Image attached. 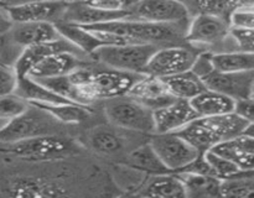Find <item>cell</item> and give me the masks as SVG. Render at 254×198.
<instances>
[{
    "label": "cell",
    "instance_id": "obj_12",
    "mask_svg": "<svg viewBox=\"0 0 254 198\" xmlns=\"http://www.w3.org/2000/svg\"><path fill=\"white\" fill-rule=\"evenodd\" d=\"M69 2L64 1H32L5 4L14 24L29 22H56L61 21Z\"/></svg>",
    "mask_w": 254,
    "mask_h": 198
},
{
    "label": "cell",
    "instance_id": "obj_3",
    "mask_svg": "<svg viewBox=\"0 0 254 198\" xmlns=\"http://www.w3.org/2000/svg\"><path fill=\"white\" fill-rule=\"evenodd\" d=\"M189 25H164L124 19L107 24L87 26L88 30H99L117 35L129 45H173L180 39L181 32L188 31ZM84 27V26H83Z\"/></svg>",
    "mask_w": 254,
    "mask_h": 198
},
{
    "label": "cell",
    "instance_id": "obj_27",
    "mask_svg": "<svg viewBox=\"0 0 254 198\" xmlns=\"http://www.w3.org/2000/svg\"><path fill=\"white\" fill-rule=\"evenodd\" d=\"M7 198H64L50 186L31 177H17L6 187Z\"/></svg>",
    "mask_w": 254,
    "mask_h": 198
},
{
    "label": "cell",
    "instance_id": "obj_17",
    "mask_svg": "<svg viewBox=\"0 0 254 198\" xmlns=\"http://www.w3.org/2000/svg\"><path fill=\"white\" fill-rule=\"evenodd\" d=\"M129 17H130L129 9L124 11H106V10L93 7L88 4V1H81L69 2L61 21L87 27L129 19Z\"/></svg>",
    "mask_w": 254,
    "mask_h": 198
},
{
    "label": "cell",
    "instance_id": "obj_8",
    "mask_svg": "<svg viewBox=\"0 0 254 198\" xmlns=\"http://www.w3.org/2000/svg\"><path fill=\"white\" fill-rule=\"evenodd\" d=\"M150 145L171 173H180L195 162L201 153L178 134H153Z\"/></svg>",
    "mask_w": 254,
    "mask_h": 198
},
{
    "label": "cell",
    "instance_id": "obj_21",
    "mask_svg": "<svg viewBox=\"0 0 254 198\" xmlns=\"http://www.w3.org/2000/svg\"><path fill=\"white\" fill-rule=\"evenodd\" d=\"M143 198H186V186L179 173L151 176L139 191Z\"/></svg>",
    "mask_w": 254,
    "mask_h": 198
},
{
    "label": "cell",
    "instance_id": "obj_9",
    "mask_svg": "<svg viewBox=\"0 0 254 198\" xmlns=\"http://www.w3.org/2000/svg\"><path fill=\"white\" fill-rule=\"evenodd\" d=\"M129 19L164 25H189L191 17L184 1L144 0L131 1Z\"/></svg>",
    "mask_w": 254,
    "mask_h": 198
},
{
    "label": "cell",
    "instance_id": "obj_14",
    "mask_svg": "<svg viewBox=\"0 0 254 198\" xmlns=\"http://www.w3.org/2000/svg\"><path fill=\"white\" fill-rule=\"evenodd\" d=\"M200 116L191 105L190 100L176 99L173 104L154 111V134L179 133Z\"/></svg>",
    "mask_w": 254,
    "mask_h": 198
},
{
    "label": "cell",
    "instance_id": "obj_43",
    "mask_svg": "<svg viewBox=\"0 0 254 198\" xmlns=\"http://www.w3.org/2000/svg\"><path fill=\"white\" fill-rule=\"evenodd\" d=\"M251 98L254 99V87H253V91H252V96H251Z\"/></svg>",
    "mask_w": 254,
    "mask_h": 198
},
{
    "label": "cell",
    "instance_id": "obj_39",
    "mask_svg": "<svg viewBox=\"0 0 254 198\" xmlns=\"http://www.w3.org/2000/svg\"><path fill=\"white\" fill-rule=\"evenodd\" d=\"M236 114L245 119L248 124H254V99H243L236 103Z\"/></svg>",
    "mask_w": 254,
    "mask_h": 198
},
{
    "label": "cell",
    "instance_id": "obj_34",
    "mask_svg": "<svg viewBox=\"0 0 254 198\" xmlns=\"http://www.w3.org/2000/svg\"><path fill=\"white\" fill-rule=\"evenodd\" d=\"M205 158L207 161L208 166H210L211 171H212V175L215 177L220 178L221 181L230 180V178L236 177L240 173H242V171L232 161L227 160V158L222 157V156L217 155V153L212 152V151L206 152Z\"/></svg>",
    "mask_w": 254,
    "mask_h": 198
},
{
    "label": "cell",
    "instance_id": "obj_6",
    "mask_svg": "<svg viewBox=\"0 0 254 198\" xmlns=\"http://www.w3.org/2000/svg\"><path fill=\"white\" fill-rule=\"evenodd\" d=\"M107 118L118 128L144 134L155 133L154 113L129 96L107 100Z\"/></svg>",
    "mask_w": 254,
    "mask_h": 198
},
{
    "label": "cell",
    "instance_id": "obj_20",
    "mask_svg": "<svg viewBox=\"0 0 254 198\" xmlns=\"http://www.w3.org/2000/svg\"><path fill=\"white\" fill-rule=\"evenodd\" d=\"M211 151L232 161L242 172L254 171V139L245 134L220 144Z\"/></svg>",
    "mask_w": 254,
    "mask_h": 198
},
{
    "label": "cell",
    "instance_id": "obj_7",
    "mask_svg": "<svg viewBox=\"0 0 254 198\" xmlns=\"http://www.w3.org/2000/svg\"><path fill=\"white\" fill-rule=\"evenodd\" d=\"M54 118L37 106L30 104L29 109L9 121L0 131V145L19 143L45 135H54Z\"/></svg>",
    "mask_w": 254,
    "mask_h": 198
},
{
    "label": "cell",
    "instance_id": "obj_35",
    "mask_svg": "<svg viewBox=\"0 0 254 198\" xmlns=\"http://www.w3.org/2000/svg\"><path fill=\"white\" fill-rule=\"evenodd\" d=\"M30 103L17 94L0 97V120L6 123L17 118L29 109Z\"/></svg>",
    "mask_w": 254,
    "mask_h": 198
},
{
    "label": "cell",
    "instance_id": "obj_2",
    "mask_svg": "<svg viewBox=\"0 0 254 198\" xmlns=\"http://www.w3.org/2000/svg\"><path fill=\"white\" fill-rule=\"evenodd\" d=\"M247 126L248 123L245 119L238 114L231 113L220 116L197 118L175 134L189 141L201 155H205L220 144L242 135Z\"/></svg>",
    "mask_w": 254,
    "mask_h": 198
},
{
    "label": "cell",
    "instance_id": "obj_29",
    "mask_svg": "<svg viewBox=\"0 0 254 198\" xmlns=\"http://www.w3.org/2000/svg\"><path fill=\"white\" fill-rule=\"evenodd\" d=\"M213 69L222 73L254 71V54L242 51H222L211 53Z\"/></svg>",
    "mask_w": 254,
    "mask_h": 198
},
{
    "label": "cell",
    "instance_id": "obj_42",
    "mask_svg": "<svg viewBox=\"0 0 254 198\" xmlns=\"http://www.w3.org/2000/svg\"><path fill=\"white\" fill-rule=\"evenodd\" d=\"M245 135L250 136V138H253L254 139V124H248L247 129L245 130Z\"/></svg>",
    "mask_w": 254,
    "mask_h": 198
},
{
    "label": "cell",
    "instance_id": "obj_4",
    "mask_svg": "<svg viewBox=\"0 0 254 198\" xmlns=\"http://www.w3.org/2000/svg\"><path fill=\"white\" fill-rule=\"evenodd\" d=\"M158 50L159 47L151 45L103 46L92 54V58L97 59L108 68L129 73L145 74L149 62Z\"/></svg>",
    "mask_w": 254,
    "mask_h": 198
},
{
    "label": "cell",
    "instance_id": "obj_16",
    "mask_svg": "<svg viewBox=\"0 0 254 198\" xmlns=\"http://www.w3.org/2000/svg\"><path fill=\"white\" fill-rule=\"evenodd\" d=\"M61 52H72V53L87 56L83 52L79 51L78 49H76V47H74L71 42L67 41L66 39H61L59 40V41L50 42V44L26 47V49H24L20 52V54L17 56L16 61H15L14 66L12 67H14V69L16 71L19 78L20 77H26L29 76L31 69L34 68L36 64H39L40 62L44 61L47 57L52 56V54L61 53Z\"/></svg>",
    "mask_w": 254,
    "mask_h": 198
},
{
    "label": "cell",
    "instance_id": "obj_11",
    "mask_svg": "<svg viewBox=\"0 0 254 198\" xmlns=\"http://www.w3.org/2000/svg\"><path fill=\"white\" fill-rule=\"evenodd\" d=\"M230 20L213 15H196L191 17L186 31V41L192 46H216L231 36Z\"/></svg>",
    "mask_w": 254,
    "mask_h": 198
},
{
    "label": "cell",
    "instance_id": "obj_5",
    "mask_svg": "<svg viewBox=\"0 0 254 198\" xmlns=\"http://www.w3.org/2000/svg\"><path fill=\"white\" fill-rule=\"evenodd\" d=\"M5 153L21 160L49 161L66 157L76 152L72 141L57 135H45L14 144L1 145Z\"/></svg>",
    "mask_w": 254,
    "mask_h": 198
},
{
    "label": "cell",
    "instance_id": "obj_23",
    "mask_svg": "<svg viewBox=\"0 0 254 198\" xmlns=\"http://www.w3.org/2000/svg\"><path fill=\"white\" fill-rule=\"evenodd\" d=\"M179 176L186 186V198H223L220 178L193 172H181Z\"/></svg>",
    "mask_w": 254,
    "mask_h": 198
},
{
    "label": "cell",
    "instance_id": "obj_31",
    "mask_svg": "<svg viewBox=\"0 0 254 198\" xmlns=\"http://www.w3.org/2000/svg\"><path fill=\"white\" fill-rule=\"evenodd\" d=\"M190 17L196 15H213L226 20L232 19L233 14L242 5V1H222V0H205V1H184Z\"/></svg>",
    "mask_w": 254,
    "mask_h": 198
},
{
    "label": "cell",
    "instance_id": "obj_30",
    "mask_svg": "<svg viewBox=\"0 0 254 198\" xmlns=\"http://www.w3.org/2000/svg\"><path fill=\"white\" fill-rule=\"evenodd\" d=\"M49 114L55 120L64 124H79L86 121L91 115L88 106L74 103L62 104H31Z\"/></svg>",
    "mask_w": 254,
    "mask_h": 198
},
{
    "label": "cell",
    "instance_id": "obj_32",
    "mask_svg": "<svg viewBox=\"0 0 254 198\" xmlns=\"http://www.w3.org/2000/svg\"><path fill=\"white\" fill-rule=\"evenodd\" d=\"M88 144L92 150L102 155H114L124 148L123 139L106 128H97L92 130L88 135Z\"/></svg>",
    "mask_w": 254,
    "mask_h": 198
},
{
    "label": "cell",
    "instance_id": "obj_40",
    "mask_svg": "<svg viewBox=\"0 0 254 198\" xmlns=\"http://www.w3.org/2000/svg\"><path fill=\"white\" fill-rule=\"evenodd\" d=\"M12 26H14V22L5 7V4H0V37L9 34Z\"/></svg>",
    "mask_w": 254,
    "mask_h": 198
},
{
    "label": "cell",
    "instance_id": "obj_38",
    "mask_svg": "<svg viewBox=\"0 0 254 198\" xmlns=\"http://www.w3.org/2000/svg\"><path fill=\"white\" fill-rule=\"evenodd\" d=\"M232 27L254 29V1H242V5L231 19Z\"/></svg>",
    "mask_w": 254,
    "mask_h": 198
},
{
    "label": "cell",
    "instance_id": "obj_18",
    "mask_svg": "<svg viewBox=\"0 0 254 198\" xmlns=\"http://www.w3.org/2000/svg\"><path fill=\"white\" fill-rule=\"evenodd\" d=\"M86 66H88V62L84 59L83 54L61 52L52 54L36 64L29 73V77L34 79L57 78L68 76Z\"/></svg>",
    "mask_w": 254,
    "mask_h": 198
},
{
    "label": "cell",
    "instance_id": "obj_22",
    "mask_svg": "<svg viewBox=\"0 0 254 198\" xmlns=\"http://www.w3.org/2000/svg\"><path fill=\"white\" fill-rule=\"evenodd\" d=\"M190 103L197 115L200 118H205V116H220L235 113L237 101L225 94L206 89L203 93L190 100Z\"/></svg>",
    "mask_w": 254,
    "mask_h": 198
},
{
    "label": "cell",
    "instance_id": "obj_1",
    "mask_svg": "<svg viewBox=\"0 0 254 198\" xmlns=\"http://www.w3.org/2000/svg\"><path fill=\"white\" fill-rule=\"evenodd\" d=\"M144 74L129 73L108 68H93L86 66L68 74L71 86V101L88 106L96 100H111L128 96Z\"/></svg>",
    "mask_w": 254,
    "mask_h": 198
},
{
    "label": "cell",
    "instance_id": "obj_15",
    "mask_svg": "<svg viewBox=\"0 0 254 198\" xmlns=\"http://www.w3.org/2000/svg\"><path fill=\"white\" fill-rule=\"evenodd\" d=\"M128 96L150 109L153 113L176 100L175 97L171 96L169 92L164 79L148 74H144L143 78L131 88Z\"/></svg>",
    "mask_w": 254,
    "mask_h": 198
},
{
    "label": "cell",
    "instance_id": "obj_33",
    "mask_svg": "<svg viewBox=\"0 0 254 198\" xmlns=\"http://www.w3.org/2000/svg\"><path fill=\"white\" fill-rule=\"evenodd\" d=\"M223 198H254V171L222 181Z\"/></svg>",
    "mask_w": 254,
    "mask_h": 198
},
{
    "label": "cell",
    "instance_id": "obj_37",
    "mask_svg": "<svg viewBox=\"0 0 254 198\" xmlns=\"http://www.w3.org/2000/svg\"><path fill=\"white\" fill-rule=\"evenodd\" d=\"M19 76L14 67L0 62V97L10 96L16 92Z\"/></svg>",
    "mask_w": 254,
    "mask_h": 198
},
{
    "label": "cell",
    "instance_id": "obj_36",
    "mask_svg": "<svg viewBox=\"0 0 254 198\" xmlns=\"http://www.w3.org/2000/svg\"><path fill=\"white\" fill-rule=\"evenodd\" d=\"M231 40L235 44L236 51L254 54V29L232 27L231 29Z\"/></svg>",
    "mask_w": 254,
    "mask_h": 198
},
{
    "label": "cell",
    "instance_id": "obj_26",
    "mask_svg": "<svg viewBox=\"0 0 254 198\" xmlns=\"http://www.w3.org/2000/svg\"><path fill=\"white\" fill-rule=\"evenodd\" d=\"M161 79H164L171 96L183 100H192L207 89L202 79L192 71Z\"/></svg>",
    "mask_w": 254,
    "mask_h": 198
},
{
    "label": "cell",
    "instance_id": "obj_24",
    "mask_svg": "<svg viewBox=\"0 0 254 198\" xmlns=\"http://www.w3.org/2000/svg\"><path fill=\"white\" fill-rule=\"evenodd\" d=\"M15 94L21 97L30 104H62L71 103L60 97L51 89L46 88L44 84L37 82L31 77H20Z\"/></svg>",
    "mask_w": 254,
    "mask_h": 198
},
{
    "label": "cell",
    "instance_id": "obj_13",
    "mask_svg": "<svg viewBox=\"0 0 254 198\" xmlns=\"http://www.w3.org/2000/svg\"><path fill=\"white\" fill-rule=\"evenodd\" d=\"M206 88L225 94L236 101L250 99L254 87V71L241 73H222L215 69L202 78Z\"/></svg>",
    "mask_w": 254,
    "mask_h": 198
},
{
    "label": "cell",
    "instance_id": "obj_10",
    "mask_svg": "<svg viewBox=\"0 0 254 198\" xmlns=\"http://www.w3.org/2000/svg\"><path fill=\"white\" fill-rule=\"evenodd\" d=\"M200 51L184 46H168L159 49L151 57L145 74L158 78H168L192 69Z\"/></svg>",
    "mask_w": 254,
    "mask_h": 198
},
{
    "label": "cell",
    "instance_id": "obj_19",
    "mask_svg": "<svg viewBox=\"0 0 254 198\" xmlns=\"http://www.w3.org/2000/svg\"><path fill=\"white\" fill-rule=\"evenodd\" d=\"M12 44L16 46L26 47L36 45L50 44L64 39L52 22H29V24H14L7 34Z\"/></svg>",
    "mask_w": 254,
    "mask_h": 198
},
{
    "label": "cell",
    "instance_id": "obj_25",
    "mask_svg": "<svg viewBox=\"0 0 254 198\" xmlns=\"http://www.w3.org/2000/svg\"><path fill=\"white\" fill-rule=\"evenodd\" d=\"M56 27L61 36L66 39L67 41L71 42L76 49L83 52L87 56L92 57V54L98 49L104 46L103 42L89 30L84 27L78 26V25L66 24V22H56Z\"/></svg>",
    "mask_w": 254,
    "mask_h": 198
},
{
    "label": "cell",
    "instance_id": "obj_28",
    "mask_svg": "<svg viewBox=\"0 0 254 198\" xmlns=\"http://www.w3.org/2000/svg\"><path fill=\"white\" fill-rule=\"evenodd\" d=\"M127 163H128L129 167L151 176L171 173L164 165V162L159 157L153 146L150 145V143L144 144V145L139 146L135 150L131 151L128 155Z\"/></svg>",
    "mask_w": 254,
    "mask_h": 198
},
{
    "label": "cell",
    "instance_id": "obj_41",
    "mask_svg": "<svg viewBox=\"0 0 254 198\" xmlns=\"http://www.w3.org/2000/svg\"><path fill=\"white\" fill-rule=\"evenodd\" d=\"M117 198H143V196L140 195L139 192H128V193H124V195L119 196Z\"/></svg>",
    "mask_w": 254,
    "mask_h": 198
}]
</instances>
